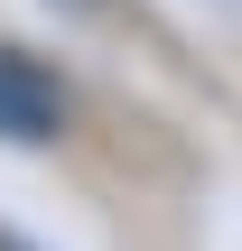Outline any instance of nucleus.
Instances as JSON below:
<instances>
[{"instance_id":"obj_1","label":"nucleus","mask_w":242,"mask_h":251,"mask_svg":"<svg viewBox=\"0 0 242 251\" xmlns=\"http://www.w3.org/2000/svg\"><path fill=\"white\" fill-rule=\"evenodd\" d=\"M65 130V102H56V84L28 65V56H9L0 47V140H19V149H47Z\"/></svg>"},{"instance_id":"obj_2","label":"nucleus","mask_w":242,"mask_h":251,"mask_svg":"<svg viewBox=\"0 0 242 251\" xmlns=\"http://www.w3.org/2000/svg\"><path fill=\"white\" fill-rule=\"evenodd\" d=\"M0 251H28V242H19V233H0Z\"/></svg>"}]
</instances>
